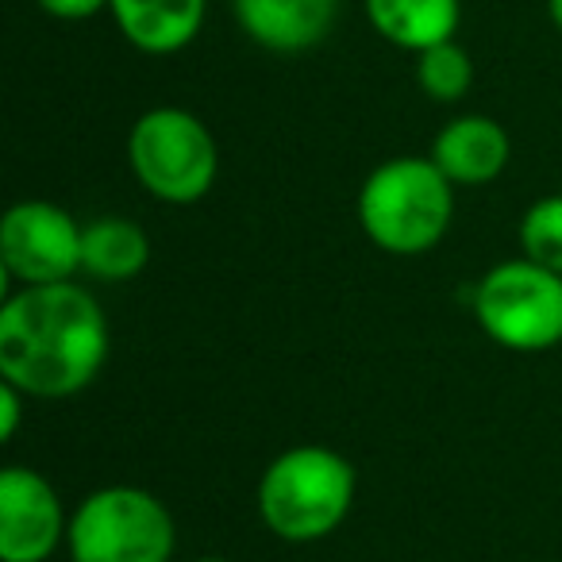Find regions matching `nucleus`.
Instances as JSON below:
<instances>
[{
	"mask_svg": "<svg viewBox=\"0 0 562 562\" xmlns=\"http://www.w3.org/2000/svg\"><path fill=\"white\" fill-rule=\"evenodd\" d=\"M416 86L424 89V97H431L439 104L462 101L470 93V86H474V63H470L467 47L447 40L420 50L416 55Z\"/></svg>",
	"mask_w": 562,
	"mask_h": 562,
	"instance_id": "4468645a",
	"label": "nucleus"
},
{
	"mask_svg": "<svg viewBox=\"0 0 562 562\" xmlns=\"http://www.w3.org/2000/svg\"><path fill=\"white\" fill-rule=\"evenodd\" d=\"M235 24L273 55L321 47L339 20V0H232Z\"/></svg>",
	"mask_w": 562,
	"mask_h": 562,
	"instance_id": "1a4fd4ad",
	"label": "nucleus"
},
{
	"mask_svg": "<svg viewBox=\"0 0 562 562\" xmlns=\"http://www.w3.org/2000/svg\"><path fill=\"white\" fill-rule=\"evenodd\" d=\"M355 485V467L339 451L321 443L290 447L258 477V516L285 543H316L347 520Z\"/></svg>",
	"mask_w": 562,
	"mask_h": 562,
	"instance_id": "f03ea898",
	"label": "nucleus"
},
{
	"mask_svg": "<svg viewBox=\"0 0 562 562\" xmlns=\"http://www.w3.org/2000/svg\"><path fill=\"white\" fill-rule=\"evenodd\" d=\"M477 328L508 351H551L562 344V273L508 258L482 273L474 285Z\"/></svg>",
	"mask_w": 562,
	"mask_h": 562,
	"instance_id": "423d86ee",
	"label": "nucleus"
},
{
	"mask_svg": "<svg viewBox=\"0 0 562 562\" xmlns=\"http://www.w3.org/2000/svg\"><path fill=\"white\" fill-rule=\"evenodd\" d=\"M362 4L370 27L385 43L413 55L454 40L462 24V0H362Z\"/></svg>",
	"mask_w": 562,
	"mask_h": 562,
	"instance_id": "f8f14e48",
	"label": "nucleus"
},
{
	"mask_svg": "<svg viewBox=\"0 0 562 562\" xmlns=\"http://www.w3.org/2000/svg\"><path fill=\"white\" fill-rule=\"evenodd\" d=\"M127 162L139 186L162 204H196L220 173V147L193 112L158 104L135 120Z\"/></svg>",
	"mask_w": 562,
	"mask_h": 562,
	"instance_id": "39448f33",
	"label": "nucleus"
},
{
	"mask_svg": "<svg viewBox=\"0 0 562 562\" xmlns=\"http://www.w3.org/2000/svg\"><path fill=\"white\" fill-rule=\"evenodd\" d=\"M104 359V308L74 281L24 285L0 305V378L27 397H74L97 382Z\"/></svg>",
	"mask_w": 562,
	"mask_h": 562,
	"instance_id": "f257e3e1",
	"label": "nucleus"
},
{
	"mask_svg": "<svg viewBox=\"0 0 562 562\" xmlns=\"http://www.w3.org/2000/svg\"><path fill=\"white\" fill-rule=\"evenodd\" d=\"M40 9L55 20H89L97 12H109V0H40Z\"/></svg>",
	"mask_w": 562,
	"mask_h": 562,
	"instance_id": "f3484780",
	"label": "nucleus"
},
{
	"mask_svg": "<svg viewBox=\"0 0 562 562\" xmlns=\"http://www.w3.org/2000/svg\"><path fill=\"white\" fill-rule=\"evenodd\" d=\"M24 401L27 393L20 385L0 378V439H16L20 420H24Z\"/></svg>",
	"mask_w": 562,
	"mask_h": 562,
	"instance_id": "dca6fc26",
	"label": "nucleus"
},
{
	"mask_svg": "<svg viewBox=\"0 0 562 562\" xmlns=\"http://www.w3.org/2000/svg\"><path fill=\"white\" fill-rule=\"evenodd\" d=\"M150 262V239L127 216H97L81 227V270L97 281H127Z\"/></svg>",
	"mask_w": 562,
	"mask_h": 562,
	"instance_id": "ddd939ff",
	"label": "nucleus"
},
{
	"mask_svg": "<svg viewBox=\"0 0 562 562\" xmlns=\"http://www.w3.org/2000/svg\"><path fill=\"white\" fill-rule=\"evenodd\" d=\"M178 528L155 493L139 485H104L70 513L74 562H170Z\"/></svg>",
	"mask_w": 562,
	"mask_h": 562,
	"instance_id": "20e7f679",
	"label": "nucleus"
},
{
	"mask_svg": "<svg viewBox=\"0 0 562 562\" xmlns=\"http://www.w3.org/2000/svg\"><path fill=\"white\" fill-rule=\"evenodd\" d=\"M547 12H551V24L562 32V0H547Z\"/></svg>",
	"mask_w": 562,
	"mask_h": 562,
	"instance_id": "a211bd4d",
	"label": "nucleus"
},
{
	"mask_svg": "<svg viewBox=\"0 0 562 562\" xmlns=\"http://www.w3.org/2000/svg\"><path fill=\"white\" fill-rule=\"evenodd\" d=\"M454 220V181L420 155L374 166L359 189V224L374 247L390 255H424Z\"/></svg>",
	"mask_w": 562,
	"mask_h": 562,
	"instance_id": "7ed1b4c3",
	"label": "nucleus"
},
{
	"mask_svg": "<svg viewBox=\"0 0 562 562\" xmlns=\"http://www.w3.org/2000/svg\"><path fill=\"white\" fill-rule=\"evenodd\" d=\"M520 247L524 258L562 273V193L539 196L520 216Z\"/></svg>",
	"mask_w": 562,
	"mask_h": 562,
	"instance_id": "2eb2a0df",
	"label": "nucleus"
},
{
	"mask_svg": "<svg viewBox=\"0 0 562 562\" xmlns=\"http://www.w3.org/2000/svg\"><path fill=\"white\" fill-rule=\"evenodd\" d=\"M70 536L58 490L32 467L0 470V559L47 562Z\"/></svg>",
	"mask_w": 562,
	"mask_h": 562,
	"instance_id": "6e6552de",
	"label": "nucleus"
},
{
	"mask_svg": "<svg viewBox=\"0 0 562 562\" xmlns=\"http://www.w3.org/2000/svg\"><path fill=\"white\" fill-rule=\"evenodd\" d=\"M120 35L143 55H178L201 35L209 0H109Z\"/></svg>",
	"mask_w": 562,
	"mask_h": 562,
	"instance_id": "9b49d317",
	"label": "nucleus"
},
{
	"mask_svg": "<svg viewBox=\"0 0 562 562\" xmlns=\"http://www.w3.org/2000/svg\"><path fill=\"white\" fill-rule=\"evenodd\" d=\"M81 227L50 201H20L0 220V278L55 285L81 270Z\"/></svg>",
	"mask_w": 562,
	"mask_h": 562,
	"instance_id": "0eeeda50",
	"label": "nucleus"
},
{
	"mask_svg": "<svg viewBox=\"0 0 562 562\" xmlns=\"http://www.w3.org/2000/svg\"><path fill=\"white\" fill-rule=\"evenodd\" d=\"M193 562H232V559H216V554H209V559H193Z\"/></svg>",
	"mask_w": 562,
	"mask_h": 562,
	"instance_id": "6ab92c4d",
	"label": "nucleus"
},
{
	"mask_svg": "<svg viewBox=\"0 0 562 562\" xmlns=\"http://www.w3.org/2000/svg\"><path fill=\"white\" fill-rule=\"evenodd\" d=\"M513 155L508 132L490 116H459L439 127L431 143V162L454 181V186H485L501 178Z\"/></svg>",
	"mask_w": 562,
	"mask_h": 562,
	"instance_id": "9d476101",
	"label": "nucleus"
}]
</instances>
